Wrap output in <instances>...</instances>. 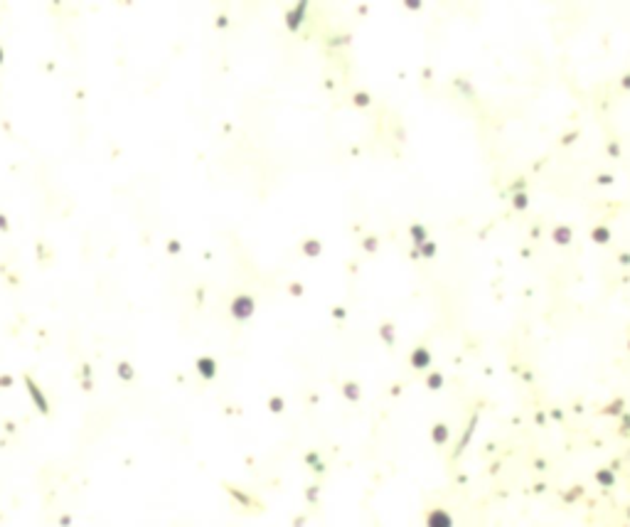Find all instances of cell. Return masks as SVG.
<instances>
[{"mask_svg":"<svg viewBox=\"0 0 630 527\" xmlns=\"http://www.w3.org/2000/svg\"><path fill=\"white\" fill-rule=\"evenodd\" d=\"M254 311H256V303H254V298L246 296V293H241V296H236V298L231 301V316H234L236 321H249V318L254 316Z\"/></svg>","mask_w":630,"mask_h":527,"instance_id":"1","label":"cell"},{"mask_svg":"<svg viewBox=\"0 0 630 527\" xmlns=\"http://www.w3.org/2000/svg\"><path fill=\"white\" fill-rule=\"evenodd\" d=\"M25 384H28V392H30V397H32V402L37 404V409L42 411V414H47V411H50V407H47V399H45L42 389L37 387V382L32 380V377H25Z\"/></svg>","mask_w":630,"mask_h":527,"instance_id":"2","label":"cell"},{"mask_svg":"<svg viewBox=\"0 0 630 527\" xmlns=\"http://www.w3.org/2000/svg\"><path fill=\"white\" fill-rule=\"evenodd\" d=\"M197 370H200V375L204 380H214V375H217V362H214L212 357H200V360H197Z\"/></svg>","mask_w":630,"mask_h":527,"instance_id":"3","label":"cell"},{"mask_svg":"<svg viewBox=\"0 0 630 527\" xmlns=\"http://www.w3.org/2000/svg\"><path fill=\"white\" fill-rule=\"evenodd\" d=\"M303 18H305V3H300V5H298V8L293 10V13H288V15H286L288 28H290V30H298V28H300V20H303Z\"/></svg>","mask_w":630,"mask_h":527,"instance_id":"4","label":"cell"},{"mask_svg":"<svg viewBox=\"0 0 630 527\" xmlns=\"http://www.w3.org/2000/svg\"><path fill=\"white\" fill-rule=\"evenodd\" d=\"M303 251H305L308 256H318V254H320V244H318L315 239H308V241L303 244Z\"/></svg>","mask_w":630,"mask_h":527,"instance_id":"5","label":"cell"},{"mask_svg":"<svg viewBox=\"0 0 630 527\" xmlns=\"http://www.w3.org/2000/svg\"><path fill=\"white\" fill-rule=\"evenodd\" d=\"M118 377H121V380H133V367H131L128 362H121V365H118Z\"/></svg>","mask_w":630,"mask_h":527,"instance_id":"6","label":"cell"},{"mask_svg":"<svg viewBox=\"0 0 630 527\" xmlns=\"http://www.w3.org/2000/svg\"><path fill=\"white\" fill-rule=\"evenodd\" d=\"M283 407H286V404H283L281 397H273V399H271V411H283Z\"/></svg>","mask_w":630,"mask_h":527,"instance_id":"7","label":"cell"},{"mask_svg":"<svg viewBox=\"0 0 630 527\" xmlns=\"http://www.w3.org/2000/svg\"><path fill=\"white\" fill-rule=\"evenodd\" d=\"M345 394H347L350 399H355V397H357V387H355V384H347V387H345Z\"/></svg>","mask_w":630,"mask_h":527,"instance_id":"8","label":"cell"},{"mask_svg":"<svg viewBox=\"0 0 630 527\" xmlns=\"http://www.w3.org/2000/svg\"><path fill=\"white\" fill-rule=\"evenodd\" d=\"M168 249H170V254H177V251H180V244H177V241H170Z\"/></svg>","mask_w":630,"mask_h":527,"instance_id":"9","label":"cell"},{"mask_svg":"<svg viewBox=\"0 0 630 527\" xmlns=\"http://www.w3.org/2000/svg\"><path fill=\"white\" fill-rule=\"evenodd\" d=\"M290 291L295 293V296H300V291H303V289H300V284H293V289H290Z\"/></svg>","mask_w":630,"mask_h":527,"instance_id":"10","label":"cell"},{"mask_svg":"<svg viewBox=\"0 0 630 527\" xmlns=\"http://www.w3.org/2000/svg\"><path fill=\"white\" fill-rule=\"evenodd\" d=\"M10 382H13V380H10V377H3V380H0V387H8V384H10Z\"/></svg>","mask_w":630,"mask_h":527,"instance_id":"11","label":"cell"},{"mask_svg":"<svg viewBox=\"0 0 630 527\" xmlns=\"http://www.w3.org/2000/svg\"><path fill=\"white\" fill-rule=\"evenodd\" d=\"M0 229H8V222H5V217L0 214Z\"/></svg>","mask_w":630,"mask_h":527,"instance_id":"12","label":"cell"},{"mask_svg":"<svg viewBox=\"0 0 630 527\" xmlns=\"http://www.w3.org/2000/svg\"><path fill=\"white\" fill-rule=\"evenodd\" d=\"M0 64H3V50H0Z\"/></svg>","mask_w":630,"mask_h":527,"instance_id":"13","label":"cell"}]
</instances>
